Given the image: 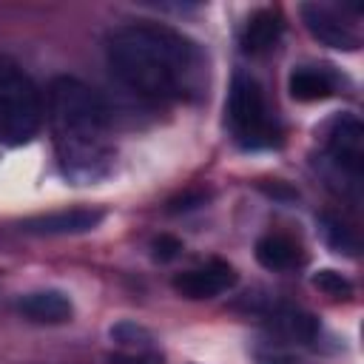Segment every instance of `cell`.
<instances>
[{
    "instance_id": "12",
    "label": "cell",
    "mask_w": 364,
    "mask_h": 364,
    "mask_svg": "<svg viewBox=\"0 0 364 364\" xmlns=\"http://www.w3.org/2000/svg\"><path fill=\"white\" fill-rule=\"evenodd\" d=\"M341 85V77L333 71V65H324V63H304V65H296L287 77V91L293 100L299 102H318V100H327L338 91Z\"/></svg>"
},
{
    "instance_id": "3",
    "label": "cell",
    "mask_w": 364,
    "mask_h": 364,
    "mask_svg": "<svg viewBox=\"0 0 364 364\" xmlns=\"http://www.w3.org/2000/svg\"><path fill=\"white\" fill-rule=\"evenodd\" d=\"M46 102L37 82L23 65L0 57V145L20 148L31 142L43 125Z\"/></svg>"
},
{
    "instance_id": "5",
    "label": "cell",
    "mask_w": 364,
    "mask_h": 364,
    "mask_svg": "<svg viewBox=\"0 0 364 364\" xmlns=\"http://www.w3.org/2000/svg\"><path fill=\"white\" fill-rule=\"evenodd\" d=\"M324 159L350 185L353 193L361 188L364 168V125L355 114H338L324 128Z\"/></svg>"
},
{
    "instance_id": "8",
    "label": "cell",
    "mask_w": 364,
    "mask_h": 364,
    "mask_svg": "<svg viewBox=\"0 0 364 364\" xmlns=\"http://www.w3.org/2000/svg\"><path fill=\"white\" fill-rule=\"evenodd\" d=\"M105 213L100 208H65V210H51L43 216H31L20 222V230L28 236H77L100 228Z\"/></svg>"
},
{
    "instance_id": "1",
    "label": "cell",
    "mask_w": 364,
    "mask_h": 364,
    "mask_svg": "<svg viewBox=\"0 0 364 364\" xmlns=\"http://www.w3.org/2000/svg\"><path fill=\"white\" fill-rule=\"evenodd\" d=\"M105 63L128 94L154 105L193 100L208 80V60L199 43L154 20L111 28L105 37Z\"/></svg>"
},
{
    "instance_id": "4",
    "label": "cell",
    "mask_w": 364,
    "mask_h": 364,
    "mask_svg": "<svg viewBox=\"0 0 364 364\" xmlns=\"http://www.w3.org/2000/svg\"><path fill=\"white\" fill-rule=\"evenodd\" d=\"M225 114H228V128L242 148H250V151L273 148L282 136L279 117H276L273 105L267 102L262 82L250 74L239 71L233 77Z\"/></svg>"
},
{
    "instance_id": "9",
    "label": "cell",
    "mask_w": 364,
    "mask_h": 364,
    "mask_svg": "<svg viewBox=\"0 0 364 364\" xmlns=\"http://www.w3.org/2000/svg\"><path fill=\"white\" fill-rule=\"evenodd\" d=\"M171 284L179 296L193 299V301L216 299L236 284V270L228 262H208L202 267H191V270L176 273Z\"/></svg>"
},
{
    "instance_id": "14",
    "label": "cell",
    "mask_w": 364,
    "mask_h": 364,
    "mask_svg": "<svg viewBox=\"0 0 364 364\" xmlns=\"http://www.w3.org/2000/svg\"><path fill=\"white\" fill-rule=\"evenodd\" d=\"M256 259L267 270H290L301 262V247L284 233H267L256 242Z\"/></svg>"
},
{
    "instance_id": "10",
    "label": "cell",
    "mask_w": 364,
    "mask_h": 364,
    "mask_svg": "<svg viewBox=\"0 0 364 364\" xmlns=\"http://www.w3.org/2000/svg\"><path fill=\"white\" fill-rule=\"evenodd\" d=\"M14 310L34 324H65L74 316V301L65 290L37 287L14 299Z\"/></svg>"
},
{
    "instance_id": "13",
    "label": "cell",
    "mask_w": 364,
    "mask_h": 364,
    "mask_svg": "<svg viewBox=\"0 0 364 364\" xmlns=\"http://www.w3.org/2000/svg\"><path fill=\"white\" fill-rule=\"evenodd\" d=\"M282 31L284 20L279 9H256L242 28V48L247 54H267L270 48H276Z\"/></svg>"
},
{
    "instance_id": "2",
    "label": "cell",
    "mask_w": 364,
    "mask_h": 364,
    "mask_svg": "<svg viewBox=\"0 0 364 364\" xmlns=\"http://www.w3.org/2000/svg\"><path fill=\"white\" fill-rule=\"evenodd\" d=\"M46 119L65 179L88 185L114 165V117L100 91L80 77H54L46 91Z\"/></svg>"
},
{
    "instance_id": "16",
    "label": "cell",
    "mask_w": 364,
    "mask_h": 364,
    "mask_svg": "<svg viewBox=\"0 0 364 364\" xmlns=\"http://www.w3.org/2000/svg\"><path fill=\"white\" fill-rule=\"evenodd\" d=\"M321 222H324V233H327L330 247H336L338 253H350V256L358 250V242H355V236L350 233L347 225H341V222L333 219V216H324Z\"/></svg>"
},
{
    "instance_id": "17",
    "label": "cell",
    "mask_w": 364,
    "mask_h": 364,
    "mask_svg": "<svg viewBox=\"0 0 364 364\" xmlns=\"http://www.w3.org/2000/svg\"><path fill=\"white\" fill-rule=\"evenodd\" d=\"M313 284H316L324 296H330V299H350V296H353L350 279H344V276L336 273V270H318V273L313 276Z\"/></svg>"
},
{
    "instance_id": "18",
    "label": "cell",
    "mask_w": 364,
    "mask_h": 364,
    "mask_svg": "<svg viewBox=\"0 0 364 364\" xmlns=\"http://www.w3.org/2000/svg\"><path fill=\"white\" fill-rule=\"evenodd\" d=\"M154 247H156V256H159V259H173L176 250H182L179 239H173V236H159Z\"/></svg>"
},
{
    "instance_id": "11",
    "label": "cell",
    "mask_w": 364,
    "mask_h": 364,
    "mask_svg": "<svg viewBox=\"0 0 364 364\" xmlns=\"http://www.w3.org/2000/svg\"><path fill=\"white\" fill-rule=\"evenodd\" d=\"M262 316L282 338H287V344H316V338L321 336V324L316 321V316L296 304L270 301Z\"/></svg>"
},
{
    "instance_id": "7",
    "label": "cell",
    "mask_w": 364,
    "mask_h": 364,
    "mask_svg": "<svg viewBox=\"0 0 364 364\" xmlns=\"http://www.w3.org/2000/svg\"><path fill=\"white\" fill-rule=\"evenodd\" d=\"M108 338L117 350L114 353L117 364H165L156 336L139 321L122 318V321L111 324Z\"/></svg>"
},
{
    "instance_id": "6",
    "label": "cell",
    "mask_w": 364,
    "mask_h": 364,
    "mask_svg": "<svg viewBox=\"0 0 364 364\" xmlns=\"http://www.w3.org/2000/svg\"><path fill=\"white\" fill-rule=\"evenodd\" d=\"M299 11H301V23L313 40H318L327 48H338V51H358L361 34H358L355 23H350L338 6L304 3Z\"/></svg>"
},
{
    "instance_id": "15",
    "label": "cell",
    "mask_w": 364,
    "mask_h": 364,
    "mask_svg": "<svg viewBox=\"0 0 364 364\" xmlns=\"http://www.w3.org/2000/svg\"><path fill=\"white\" fill-rule=\"evenodd\" d=\"M253 358H256V364H313L307 355H301L296 347H290V344H273V341H267V344H262V347H256L253 350Z\"/></svg>"
}]
</instances>
